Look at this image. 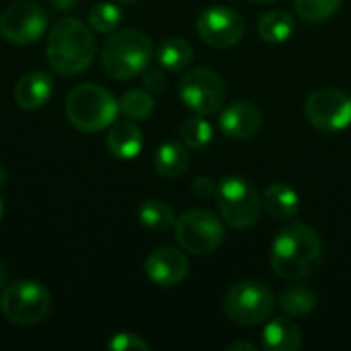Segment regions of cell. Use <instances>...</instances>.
I'll return each instance as SVG.
<instances>
[{"mask_svg":"<svg viewBox=\"0 0 351 351\" xmlns=\"http://www.w3.org/2000/svg\"><path fill=\"white\" fill-rule=\"evenodd\" d=\"M150 60L152 41L138 29H121L113 33L101 49L103 70L115 80H130L142 74L150 66Z\"/></svg>","mask_w":351,"mask_h":351,"instance_id":"cell-4","label":"cell"},{"mask_svg":"<svg viewBox=\"0 0 351 351\" xmlns=\"http://www.w3.org/2000/svg\"><path fill=\"white\" fill-rule=\"evenodd\" d=\"M107 348L111 351H148L150 346L136 333H117Z\"/></svg>","mask_w":351,"mask_h":351,"instance_id":"cell-28","label":"cell"},{"mask_svg":"<svg viewBox=\"0 0 351 351\" xmlns=\"http://www.w3.org/2000/svg\"><path fill=\"white\" fill-rule=\"evenodd\" d=\"M214 138V128L204 115H193L183 121L181 125V140L187 148L191 150H202L206 148Z\"/></svg>","mask_w":351,"mask_h":351,"instance_id":"cell-25","label":"cell"},{"mask_svg":"<svg viewBox=\"0 0 351 351\" xmlns=\"http://www.w3.org/2000/svg\"><path fill=\"white\" fill-rule=\"evenodd\" d=\"M119 113V101L101 84L84 82L74 86L66 99L68 121L86 134L107 130L115 123Z\"/></svg>","mask_w":351,"mask_h":351,"instance_id":"cell-3","label":"cell"},{"mask_svg":"<svg viewBox=\"0 0 351 351\" xmlns=\"http://www.w3.org/2000/svg\"><path fill=\"white\" fill-rule=\"evenodd\" d=\"M193 60V47L183 37H167L156 49V62L167 72H181Z\"/></svg>","mask_w":351,"mask_h":351,"instance_id":"cell-21","label":"cell"},{"mask_svg":"<svg viewBox=\"0 0 351 351\" xmlns=\"http://www.w3.org/2000/svg\"><path fill=\"white\" fill-rule=\"evenodd\" d=\"M142 82H144V88L146 90H150V93H162L165 86H167V76L158 68H146L144 70V76H142Z\"/></svg>","mask_w":351,"mask_h":351,"instance_id":"cell-30","label":"cell"},{"mask_svg":"<svg viewBox=\"0 0 351 351\" xmlns=\"http://www.w3.org/2000/svg\"><path fill=\"white\" fill-rule=\"evenodd\" d=\"M224 313L226 317L241 327H257L267 323L276 308L274 292L255 280H245L234 284L224 296Z\"/></svg>","mask_w":351,"mask_h":351,"instance_id":"cell-6","label":"cell"},{"mask_svg":"<svg viewBox=\"0 0 351 351\" xmlns=\"http://www.w3.org/2000/svg\"><path fill=\"white\" fill-rule=\"evenodd\" d=\"M47 64L62 76L84 72L95 58L93 29L80 19L66 16L51 25L47 33Z\"/></svg>","mask_w":351,"mask_h":351,"instance_id":"cell-2","label":"cell"},{"mask_svg":"<svg viewBox=\"0 0 351 351\" xmlns=\"http://www.w3.org/2000/svg\"><path fill=\"white\" fill-rule=\"evenodd\" d=\"M119 2H134V0H119Z\"/></svg>","mask_w":351,"mask_h":351,"instance_id":"cell-36","label":"cell"},{"mask_svg":"<svg viewBox=\"0 0 351 351\" xmlns=\"http://www.w3.org/2000/svg\"><path fill=\"white\" fill-rule=\"evenodd\" d=\"M144 136L142 130L132 121H115L109 125L107 150L119 160H132L142 152Z\"/></svg>","mask_w":351,"mask_h":351,"instance_id":"cell-16","label":"cell"},{"mask_svg":"<svg viewBox=\"0 0 351 351\" xmlns=\"http://www.w3.org/2000/svg\"><path fill=\"white\" fill-rule=\"evenodd\" d=\"M51 93H53L51 76L43 70H33L19 78L12 95L21 109L35 111V109H41L51 99Z\"/></svg>","mask_w":351,"mask_h":351,"instance_id":"cell-15","label":"cell"},{"mask_svg":"<svg viewBox=\"0 0 351 351\" xmlns=\"http://www.w3.org/2000/svg\"><path fill=\"white\" fill-rule=\"evenodd\" d=\"M119 111L132 121H142L152 115L154 99L146 88H130L119 99Z\"/></svg>","mask_w":351,"mask_h":351,"instance_id":"cell-24","label":"cell"},{"mask_svg":"<svg viewBox=\"0 0 351 351\" xmlns=\"http://www.w3.org/2000/svg\"><path fill=\"white\" fill-rule=\"evenodd\" d=\"M263 128V113L251 101H234L220 109V130L232 140H251Z\"/></svg>","mask_w":351,"mask_h":351,"instance_id":"cell-14","label":"cell"},{"mask_svg":"<svg viewBox=\"0 0 351 351\" xmlns=\"http://www.w3.org/2000/svg\"><path fill=\"white\" fill-rule=\"evenodd\" d=\"M226 351H257V348L249 341H234L226 348Z\"/></svg>","mask_w":351,"mask_h":351,"instance_id":"cell-31","label":"cell"},{"mask_svg":"<svg viewBox=\"0 0 351 351\" xmlns=\"http://www.w3.org/2000/svg\"><path fill=\"white\" fill-rule=\"evenodd\" d=\"M323 239L304 222L286 224L271 243L269 261L282 280H304L317 274L323 263Z\"/></svg>","mask_w":351,"mask_h":351,"instance_id":"cell-1","label":"cell"},{"mask_svg":"<svg viewBox=\"0 0 351 351\" xmlns=\"http://www.w3.org/2000/svg\"><path fill=\"white\" fill-rule=\"evenodd\" d=\"M2 214H4V206H2V197H0V220H2Z\"/></svg>","mask_w":351,"mask_h":351,"instance_id":"cell-35","label":"cell"},{"mask_svg":"<svg viewBox=\"0 0 351 351\" xmlns=\"http://www.w3.org/2000/svg\"><path fill=\"white\" fill-rule=\"evenodd\" d=\"M296 31V19L288 10H269L257 23V33L265 43H286Z\"/></svg>","mask_w":351,"mask_h":351,"instance_id":"cell-19","label":"cell"},{"mask_svg":"<svg viewBox=\"0 0 351 351\" xmlns=\"http://www.w3.org/2000/svg\"><path fill=\"white\" fill-rule=\"evenodd\" d=\"M292 2L298 16L311 25L331 19L341 6V0H292Z\"/></svg>","mask_w":351,"mask_h":351,"instance_id":"cell-27","label":"cell"},{"mask_svg":"<svg viewBox=\"0 0 351 351\" xmlns=\"http://www.w3.org/2000/svg\"><path fill=\"white\" fill-rule=\"evenodd\" d=\"M51 308L47 288L33 280H19L2 290L0 311L8 323L29 327L41 323Z\"/></svg>","mask_w":351,"mask_h":351,"instance_id":"cell-7","label":"cell"},{"mask_svg":"<svg viewBox=\"0 0 351 351\" xmlns=\"http://www.w3.org/2000/svg\"><path fill=\"white\" fill-rule=\"evenodd\" d=\"M278 306L288 315V317H304L311 315L317 306V294L308 286H288L278 300Z\"/></svg>","mask_w":351,"mask_h":351,"instance_id":"cell-22","label":"cell"},{"mask_svg":"<svg viewBox=\"0 0 351 351\" xmlns=\"http://www.w3.org/2000/svg\"><path fill=\"white\" fill-rule=\"evenodd\" d=\"M216 191H218V183H216L214 179H210V177L199 175V177H195L193 183H191V193H193L197 199H210V197L216 195Z\"/></svg>","mask_w":351,"mask_h":351,"instance_id":"cell-29","label":"cell"},{"mask_svg":"<svg viewBox=\"0 0 351 351\" xmlns=\"http://www.w3.org/2000/svg\"><path fill=\"white\" fill-rule=\"evenodd\" d=\"M304 115L321 132H341L351 125V97L339 88H319L308 95Z\"/></svg>","mask_w":351,"mask_h":351,"instance_id":"cell-11","label":"cell"},{"mask_svg":"<svg viewBox=\"0 0 351 351\" xmlns=\"http://www.w3.org/2000/svg\"><path fill=\"white\" fill-rule=\"evenodd\" d=\"M138 220L142 226L150 228V230H156V232H162V230H169L171 226H175V212L173 208L162 202V199H146L140 204L138 208Z\"/></svg>","mask_w":351,"mask_h":351,"instance_id":"cell-23","label":"cell"},{"mask_svg":"<svg viewBox=\"0 0 351 351\" xmlns=\"http://www.w3.org/2000/svg\"><path fill=\"white\" fill-rule=\"evenodd\" d=\"M261 337H263V348L269 351H296L302 346L300 327L286 317L267 321Z\"/></svg>","mask_w":351,"mask_h":351,"instance_id":"cell-18","label":"cell"},{"mask_svg":"<svg viewBox=\"0 0 351 351\" xmlns=\"http://www.w3.org/2000/svg\"><path fill=\"white\" fill-rule=\"evenodd\" d=\"M216 199L222 220L232 228L247 230L255 226L261 218V197L245 177L230 175L222 179L218 183Z\"/></svg>","mask_w":351,"mask_h":351,"instance_id":"cell-5","label":"cell"},{"mask_svg":"<svg viewBox=\"0 0 351 351\" xmlns=\"http://www.w3.org/2000/svg\"><path fill=\"white\" fill-rule=\"evenodd\" d=\"M47 31V12L35 2H12L0 14V35L8 43L29 45Z\"/></svg>","mask_w":351,"mask_h":351,"instance_id":"cell-10","label":"cell"},{"mask_svg":"<svg viewBox=\"0 0 351 351\" xmlns=\"http://www.w3.org/2000/svg\"><path fill=\"white\" fill-rule=\"evenodd\" d=\"M144 269L152 284L160 288H175L189 276V261L181 251L173 247H160L148 255Z\"/></svg>","mask_w":351,"mask_h":351,"instance_id":"cell-13","label":"cell"},{"mask_svg":"<svg viewBox=\"0 0 351 351\" xmlns=\"http://www.w3.org/2000/svg\"><path fill=\"white\" fill-rule=\"evenodd\" d=\"M6 282H8V269H6V265L0 261V290L6 288Z\"/></svg>","mask_w":351,"mask_h":351,"instance_id":"cell-32","label":"cell"},{"mask_svg":"<svg viewBox=\"0 0 351 351\" xmlns=\"http://www.w3.org/2000/svg\"><path fill=\"white\" fill-rule=\"evenodd\" d=\"M222 220L210 210H189L175 220V239L191 255H210L224 243Z\"/></svg>","mask_w":351,"mask_h":351,"instance_id":"cell-8","label":"cell"},{"mask_svg":"<svg viewBox=\"0 0 351 351\" xmlns=\"http://www.w3.org/2000/svg\"><path fill=\"white\" fill-rule=\"evenodd\" d=\"M197 35L210 47H234L245 35V19L224 4H214L197 16Z\"/></svg>","mask_w":351,"mask_h":351,"instance_id":"cell-12","label":"cell"},{"mask_svg":"<svg viewBox=\"0 0 351 351\" xmlns=\"http://www.w3.org/2000/svg\"><path fill=\"white\" fill-rule=\"evenodd\" d=\"M263 210L276 220H294L300 212V195L288 183H274L261 197Z\"/></svg>","mask_w":351,"mask_h":351,"instance_id":"cell-17","label":"cell"},{"mask_svg":"<svg viewBox=\"0 0 351 351\" xmlns=\"http://www.w3.org/2000/svg\"><path fill=\"white\" fill-rule=\"evenodd\" d=\"M249 2H255V4H269V2H276V0H249Z\"/></svg>","mask_w":351,"mask_h":351,"instance_id":"cell-34","label":"cell"},{"mask_svg":"<svg viewBox=\"0 0 351 351\" xmlns=\"http://www.w3.org/2000/svg\"><path fill=\"white\" fill-rule=\"evenodd\" d=\"M6 183H8V173H6V169H4V167H0V189H2Z\"/></svg>","mask_w":351,"mask_h":351,"instance_id":"cell-33","label":"cell"},{"mask_svg":"<svg viewBox=\"0 0 351 351\" xmlns=\"http://www.w3.org/2000/svg\"><path fill=\"white\" fill-rule=\"evenodd\" d=\"M123 19V12L113 2H99L88 10V27L97 33H113Z\"/></svg>","mask_w":351,"mask_h":351,"instance_id":"cell-26","label":"cell"},{"mask_svg":"<svg viewBox=\"0 0 351 351\" xmlns=\"http://www.w3.org/2000/svg\"><path fill=\"white\" fill-rule=\"evenodd\" d=\"M189 167L187 146L181 142H165L154 154V171L165 179L181 177Z\"/></svg>","mask_w":351,"mask_h":351,"instance_id":"cell-20","label":"cell"},{"mask_svg":"<svg viewBox=\"0 0 351 351\" xmlns=\"http://www.w3.org/2000/svg\"><path fill=\"white\" fill-rule=\"evenodd\" d=\"M179 97L187 109L197 115L210 117L220 113L226 103V84L210 68L187 70L179 80Z\"/></svg>","mask_w":351,"mask_h":351,"instance_id":"cell-9","label":"cell"}]
</instances>
